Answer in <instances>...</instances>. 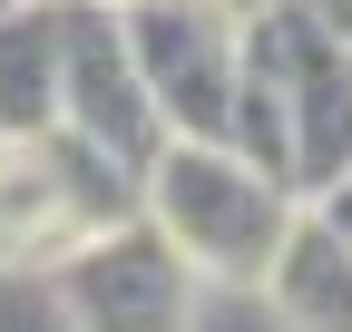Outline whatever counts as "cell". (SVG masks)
I'll list each match as a JSON object with an SVG mask.
<instances>
[{
  "mask_svg": "<svg viewBox=\"0 0 352 332\" xmlns=\"http://www.w3.org/2000/svg\"><path fill=\"white\" fill-rule=\"evenodd\" d=\"M59 128H78L88 147H108L118 166H138L166 147V117L138 78V49H127L118 10H88V0H59Z\"/></svg>",
  "mask_w": 352,
  "mask_h": 332,
  "instance_id": "cell-5",
  "label": "cell"
},
{
  "mask_svg": "<svg viewBox=\"0 0 352 332\" xmlns=\"http://www.w3.org/2000/svg\"><path fill=\"white\" fill-rule=\"evenodd\" d=\"M138 78L166 117V137H226L235 128V78H245V10L235 0H138L118 10Z\"/></svg>",
  "mask_w": 352,
  "mask_h": 332,
  "instance_id": "cell-4",
  "label": "cell"
},
{
  "mask_svg": "<svg viewBox=\"0 0 352 332\" xmlns=\"http://www.w3.org/2000/svg\"><path fill=\"white\" fill-rule=\"evenodd\" d=\"M88 10H138V0H88Z\"/></svg>",
  "mask_w": 352,
  "mask_h": 332,
  "instance_id": "cell-10",
  "label": "cell"
},
{
  "mask_svg": "<svg viewBox=\"0 0 352 332\" xmlns=\"http://www.w3.org/2000/svg\"><path fill=\"white\" fill-rule=\"evenodd\" d=\"M314 215H323V225H333V235H352V166H342V176H333V186H323V195H314Z\"/></svg>",
  "mask_w": 352,
  "mask_h": 332,
  "instance_id": "cell-8",
  "label": "cell"
},
{
  "mask_svg": "<svg viewBox=\"0 0 352 332\" xmlns=\"http://www.w3.org/2000/svg\"><path fill=\"white\" fill-rule=\"evenodd\" d=\"M50 294H59L69 332H196L206 274L176 254L147 215H118V225L78 235L50 264Z\"/></svg>",
  "mask_w": 352,
  "mask_h": 332,
  "instance_id": "cell-3",
  "label": "cell"
},
{
  "mask_svg": "<svg viewBox=\"0 0 352 332\" xmlns=\"http://www.w3.org/2000/svg\"><path fill=\"white\" fill-rule=\"evenodd\" d=\"M245 88L274 108L284 186L314 205L352 166V39L314 20V0H264L245 10Z\"/></svg>",
  "mask_w": 352,
  "mask_h": 332,
  "instance_id": "cell-2",
  "label": "cell"
},
{
  "mask_svg": "<svg viewBox=\"0 0 352 332\" xmlns=\"http://www.w3.org/2000/svg\"><path fill=\"white\" fill-rule=\"evenodd\" d=\"M10 10H30V0H0V20H10Z\"/></svg>",
  "mask_w": 352,
  "mask_h": 332,
  "instance_id": "cell-11",
  "label": "cell"
},
{
  "mask_svg": "<svg viewBox=\"0 0 352 332\" xmlns=\"http://www.w3.org/2000/svg\"><path fill=\"white\" fill-rule=\"evenodd\" d=\"M59 128V0L0 20V137H50Z\"/></svg>",
  "mask_w": 352,
  "mask_h": 332,
  "instance_id": "cell-7",
  "label": "cell"
},
{
  "mask_svg": "<svg viewBox=\"0 0 352 332\" xmlns=\"http://www.w3.org/2000/svg\"><path fill=\"white\" fill-rule=\"evenodd\" d=\"M254 294L274 303L284 332H352V235H333L314 205H303L284 225V244H274V264H264Z\"/></svg>",
  "mask_w": 352,
  "mask_h": 332,
  "instance_id": "cell-6",
  "label": "cell"
},
{
  "mask_svg": "<svg viewBox=\"0 0 352 332\" xmlns=\"http://www.w3.org/2000/svg\"><path fill=\"white\" fill-rule=\"evenodd\" d=\"M138 215L206 283H264L284 225L303 215V195L284 176H264V166H245L226 137H166L138 176Z\"/></svg>",
  "mask_w": 352,
  "mask_h": 332,
  "instance_id": "cell-1",
  "label": "cell"
},
{
  "mask_svg": "<svg viewBox=\"0 0 352 332\" xmlns=\"http://www.w3.org/2000/svg\"><path fill=\"white\" fill-rule=\"evenodd\" d=\"M235 10H264V0H235Z\"/></svg>",
  "mask_w": 352,
  "mask_h": 332,
  "instance_id": "cell-12",
  "label": "cell"
},
{
  "mask_svg": "<svg viewBox=\"0 0 352 332\" xmlns=\"http://www.w3.org/2000/svg\"><path fill=\"white\" fill-rule=\"evenodd\" d=\"M314 20H323L333 39H352V0H314Z\"/></svg>",
  "mask_w": 352,
  "mask_h": 332,
  "instance_id": "cell-9",
  "label": "cell"
}]
</instances>
